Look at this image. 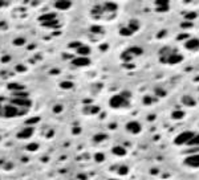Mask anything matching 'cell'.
Listing matches in <instances>:
<instances>
[{
	"label": "cell",
	"mask_w": 199,
	"mask_h": 180,
	"mask_svg": "<svg viewBox=\"0 0 199 180\" xmlns=\"http://www.w3.org/2000/svg\"><path fill=\"white\" fill-rule=\"evenodd\" d=\"M109 105H110L112 109H124V107H129L130 102H129V99L124 98L121 94H115L109 99Z\"/></svg>",
	"instance_id": "obj_1"
},
{
	"label": "cell",
	"mask_w": 199,
	"mask_h": 180,
	"mask_svg": "<svg viewBox=\"0 0 199 180\" xmlns=\"http://www.w3.org/2000/svg\"><path fill=\"white\" fill-rule=\"evenodd\" d=\"M4 115L7 118H13V116H17V115H21V114H25V109H19L17 106L15 105H8L5 106L4 109Z\"/></svg>",
	"instance_id": "obj_2"
},
{
	"label": "cell",
	"mask_w": 199,
	"mask_h": 180,
	"mask_svg": "<svg viewBox=\"0 0 199 180\" xmlns=\"http://www.w3.org/2000/svg\"><path fill=\"white\" fill-rule=\"evenodd\" d=\"M159 61H161L162 64L177 65V64H179V62L183 61V56L179 54V53H172V54H170L169 57H161L159 58Z\"/></svg>",
	"instance_id": "obj_3"
},
{
	"label": "cell",
	"mask_w": 199,
	"mask_h": 180,
	"mask_svg": "<svg viewBox=\"0 0 199 180\" xmlns=\"http://www.w3.org/2000/svg\"><path fill=\"white\" fill-rule=\"evenodd\" d=\"M195 135V132H192V131H183V132H181L177 138L174 139V143L177 146H182V144H187L188 141L192 138V136Z\"/></svg>",
	"instance_id": "obj_4"
},
{
	"label": "cell",
	"mask_w": 199,
	"mask_h": 180,
	"mask_svg": "<svg viewBox=\"0 0 199 180\" xmlns=\"http://www.w3.org/2000/svg\"><path fill=\"white\" fill-rule=\"evenodd\" d=\"M126 130H128L130 134H139L141 132V130H142V126H141V123H139L138 121H130V122H128L126 123Z\"/></svg>",
	"instance_id": "obj_5"
},
{
	"label": "cell",
	"mask_w": 199,
	"mask_h": 180,
	"mask_svg": "<svg viewBox=\"0 0 199 180\" xmlns=\"http://www.w3.org/2000/svg\"><path fill=\"white\" fill-rule=\"evenodd\" d=\"M185 164L191 168H199V154L191 155L185 159Z\"/></svg>",
	"instance_id": "obj_6"
},
{
	"label": "cell",
	"mask_w": 199,
	"mask_h": 180,
	"mask_svg": "<svg viewBox=\"0 0 199 180\" xmlns=\"http://www.w3.org/2000/svg\"><path fill=\"white\" fill-rule=\"evenodd\" d=\"M185 48L187 51H198L199 49V39H188L185 42Z\"/></svg>",
	"instance_id": "obj_7"
},
{
	"label": "cell",
	"mask_w": 199,
	"mask_h": 180,
	"mask_svg": "<svg viewBox=\"0 0 199 180\" xmlns=\"http://www.w3.org/2000/svg\"><path fill=\"white\" fill-rule=\"evenodd\" d=\"M72 65L74 66H88L90 65V60H89L88 57H76L72 60Z\"/></svg>",
	"instance_id": "obj_8"
},
{
	"label": "cell",
	"mask_w": 199,
	"mask_h": 180,
	"mask_svg": "<svg viewBox=\"0 0 199 180\" xmlns=\"http://www.w3.org/2000/svg\"><path fill=\"white\" fill-rule=\"evenodd\" d=\"M33 134V129L32 127H25L24 130H21V131L17 134V138L19 139H28L29 136H32Z\"/></svg>",
	"instance_id": "obj_9"
},
{
	"label": "cell",
	"mask_w": 199,
	"mask_h": 180,
	"mask_svg": "<svg viewBox=\"0 0 199 180\" xmlns=\"http://www.w3.org/2000/svg\"><path fill=\"white\" fill-rule=\"evenodd\" d=\"M182 103H183L185 106H188V107H194V106L197 105V101L190 95H183L182 97Z\"/></svg>",
	"instance_id": "obj_10"
},
{
	"label": "cell",
	"mask_w": 199,
	"mask_h": 180,
	"mask_svg": "<svg viewBox=\"0 0 199 180\" xmlns=\"http://www.w3.org/2000/svg\"><path fill=\"white\" fill-rule=\"evenodd\" d=\"M55 7L57 9H61V11H65V9H69L72 7V3L71 2H65V0H62V2H56L55 3Z\"/></svg>",
	"instance_id": "obj_11"
},
{
	"label": "cell",
	"mask_w": 199,
	"mask_h": 180,
	"mask_svg": "<svg viewBox=\"0 0 199 180\" xmlns=\"http://www.w3.org/2000/svg\"><path fill=\"white\" fill-rule=\"evenodd\" d=\"M77 53L80 54V57H88L89 53H90V48L88 45H81L77 49Z\"/></svg>",
	"instance_id": "obj_12"
},
{
	"label": "cell",
	"mask_w": 199,
	"mask_h": 180,
	"mask_svg": "<svg viewBox=\"0 0 199 180\" xmlns=\"http://www.w3.org/2000/svg\"><path fill=\"white\" fill-rule=\"evenodd\" d=\"M126 51L130 53L133 57H134V56H141L142 53H144V49H142L141 46H130V48H128Z\"/></svg>",
	"instance_id": "obj_13"
},
{
	"label": "cell",
	"mask_w": 199,
	"mask_h": 180,
	"mask_svg": "<svg viewBox=\"0 0 199 180\" xmlns=\"http://www.w3.org/2000/svg\"><path fill=\"white\" fill-rule=\"evenodd\" d=\"M113 154L117 155V156H125L128 154V151H126L125 147H122V146H115V147H113Z\"/></svg>",
	"instance_id": "obj_14"
},
{
	"label": "cell",
	"mask_w": 199,
	"mask_h": 180,
	"mask_svg": "<svg viewBox=\"0 0 199 180\" xmlns=\"http://www.w3.org/2000/svg\"><path fill=\"white\" fill-rule=\"evenodd\" d=\"M102 7H104V11H106V12H115L118 8L115 3H105Z\"/></svg>",
	"instance_id": "obj_15"
},
{
	"label": "cell",
	"mask_w": 199,
	"mask_h": 180,
	"mask_svg": "<svg viewBox=\"0 0 199 180\" xmlns=\"http://www.w3.org/2000/svg\"><path fill=\"white\" fill-rule=\"evenodd\" d=\"M172 53H175L174 51H172V48H170V46H165V48L161 49L159 56H161V57H169V56L172 54Z\"/></svg>",
	"instance_id": "obj_16"
},
{
	"label": "cell",
	"mask_w": 199,
	"mask_h": 180,
	"mask_svg": "<svg viewBox=\"0 0 199 180\" xmlns=\"http://www.w3.org/2000/svg\"><path fill=\"white\" fill-rule=\"evenodd\" d=\"M128 28L130 29V31H131L133 33H134L135 31H138V29H139V21H138V20H134V19L130 20V21H129Z\"/></svg>",
	"instance_id": "obj_17"
},
{
	"label": "cell",
	"mask_w": 199,
	"mask_h": 180,
	"mask_svg": "<svg viewBox=\"0 0 199 180\" xmlns=\"http://www.w3.org/2000/svg\"><path fill=\"white\" fill-rule=\"evenodd\" d=\"M52 20H56V13H46V15L40 16V21L43 23H48L52 21Z\"/></svg>",
	"instance_id": "obj_18"
},
{
	"label": "cell",
	"mask_w": 199,
	"mask_h": 180,
	"mask_svg": "<svg viewBox=\"0 0 199 180\" xmlns=\"http://www.w3.org/2000/svg\"><path fill=\"white\" fill-rule=\"evenodd\" d=\"M171 118L175 119V121L183 119L185 118V111H182V110H174V111L171 113Z\"/></svg>",
	"instance_id": "obj_19"
},
{
	"label": "cell",
	"mask_w": 199,
	"mask_h": 180,
	"mask_svg": "<svg viewBox=\"0 0 199 180\" xmlns=\"http://www.w3.org/2000/svg\"><path fill=\"white\" fill-rule=\"evenodd\" d=\"M154 93H155V95H157V98H163V97H166V94H167V92L162 88H155Z\"/></svg>",
	"instance_id": "obj_20"
},
{
	"label": "cell",
	"mask_w": 199,
	"mask_h": 180,
	"mask_svg": "<svg viewBox=\"0 0 199 180\" xmlns=\"http://www.w3.org/2000/svg\"><path fill=\"white\" fill-rule=\"evenodd\" d=\"M119 35H121V36H125V37H129V36L133 35V32L128 28V26H122V28L119 29Z\"/></svg>",
	"instance_id": "obj_21"
},
{
	"label": "cell",
	"mask_w": 199,
	"mask_h": 180,
	"mask_svg": "<svg viewBox=\"0 0 199 180\" xmlns=\"http://www.w3.org/2000/svg\"><path fill=\"white\" fill-rule=\"evenodd\" d=\"M187 146H199V134H195L192 138L188 141Z\"/></svg>",
	"instance_id": "obj_22"
},
{
	"label": "cell",
	"mask_w": 199,
	"mask_h": 180,
	"mask_svg": "<svg viewBox=\"0 0 199 180\" xmlns=\"http://www.w3.org/2000/svg\"><path fill=\"white\" fill-rule=\"evenodd\" d=\"M155 101H158V98H154V97H150V95L144 97V105H151Z\"/></svg>",
	"instance_id": "obj_23"
},
{
	"label": "cell",
	"mask_w": 199,
	"mask_h": 180,
	"mask_svg": "<svg viewBox=\"0 0 199 180\" xmlns=\"http://www.w3.org/2000/svg\"><path fill=\"white\" fill-rule=\"evenodd\" d=\"M121 58H122V61H125V62H129V61H131L133 60V56L129 53L128 51H125L124 53L121 54Z\"/></svg>",
	"instance_id": "obj_24"
},
{
	"label": "cell",
	"mask_w": 199,
	"mask_h": 180,
	"mask_svg": "<svg viewBox=\"0 0 199 180\" xmlns=\"http://www.w3.org/2000/svg\"><path fill=\"white\" fill-rule=\"evenodd\" d=\"M128 172H129V167H128V166H121V167L118 168V175L119 176L128 175Z\"/></svg>",
	"instance_id": "obj_25"
},
{
	"label": "cell",
	"mask_w": 199,
	"mask_h": 180,
	"mask_svg": "<svg viewBox=\"0 0 199 180\" xmlns=\"http://www.w3.org/2000/svg\"><path fill=\"white\" fill-rule=\"evenodd\" d=\"M60 86H61L64 90H68V89H72L73 88V82H69V81H62L61 84H60Z\"/></svg>",
	"instance_id": "obj_26"
},
{
	"label": "cell",
	"mask_w": 199,
	"mask_h": 180,
	"mask_svg": "<svg viewBox=\"0 0 199 180\" xmlns=\"http://www.w3.org/2000/svg\"><path fill=\"white\" fill-rule=\"evenodd\" d=\"M169 0H155V5H157V8L158 7H169Z\"/></svg>",
	"instance_id": "obj_27"
},
{
	"label": "cell",
	"mask_w": 199,
	"mask_h": 180,
	"mask_svg": "<svg viewBox=\"0 0 199 180\" xmlns=\"http://www.w3.org/2000/svg\"><path fill=\"white\" fill-rule=\"evenodd\" d=\"M94 160L97 162V163H101V162H104V160H105V155L102 154V152H97V154L94 155Z\"/></svg>",
	"instance_id": "obj_28"
},
{
	"label": "cell",
	"mask_w": 199,
	"mask_h": 180,
	"mask_svg": "<svg viewBox=\"0 0 199 180\" xmlns=\"http://www.w3.org/2000/svg\"><path fill=\"white\" fill-rule=\"evenodd\" d=\"M43 25L46 26V28H56L57 26V20H52V21H48V23H43Z\"/></svg>",
	"instance_id": "obj_29"
},
{
	"label": "cell",
	"mask_w": 199,
	"mask_h": 180,
	"mask_svg": "<svg viewBox=\"0 0 199 180\" xmlns=\"http://www.w3.org/2000/svg\"><path fill=\"white\" fill-rule=\"evenodd\" d=\"M181 28L190 29V28H192V23L191 21H183V23H181Z\"/></svg>",
	"instance_id": "obj_30"
},
{
	"label": "cell",
	"mask_w": 199,
	"mask_h": 180,
	"mask_svg": "<svg viewBox=\"0 0 199 180\" xmlns=\"http://www.w3.org/2000/svg\"><path fill=\"white\" fill-rule=\"evenodd\" d=\"M106 139V135L105 134H97L94 135V142H101V141H105Z\"/></svg>",
	"instance_id": "obj_31"
},
{
	"label": "cell",
	"mask_w": 199,
	"mask_h": 180,
	"mask_svg": "<svg viewBox=\"0 0 199 180\" xmlns=\"http://www.w3.org/2000/svg\"><path fill=\"white\" fill-rule=\"evenodd\" d=\"M185 17H186L187 21H188V20H194L195 17H197V13H195V12H188V13H186Z\"/></svg>",
	"instance_id": "obj_32"
},
{
	"label": "cell",
	"mask_w": 199,
	"mask_h": 180,
	"mask_svg": "<svg viewBox=\"0 0 199 180\" xmlns=\"http://www.w3.org/2000/svg\"><path fill=\"white\" fill-rule=\"evenodd\" d=\"M82 44L81 42H78V41H76V42H71V44H69V48H76V49H78L80 46H81Z\"/></svg>",
	"instance_id": "obj_33"
},
{
	"label": "cell",
	"mask_w": 199,
	"mask_h": 180,
	"mask_svg": "<svg viewBox=\"0 0 199 180\" xmlns=\"http://www.w3.org/2000/svg\"><path fill=\"white\" fill-rule=\"evenodd\" d=\"M62 111V106L61 105H56L55 107H53V113H56V114H58V113Z\"/></svg>",
	"instance_id": "obj_34"
},
{
	"label": "cell",
	"mask_w": 199,
	"mask_h": 180,
	"mask_svg": "<svg viewBox=\"0 0 199 180\" xmlns=\"http://www.w3.org/2000/svg\"><path fill=\"white\" fill-rule=\"evenodd\" d=\"M89 110H90V111H89L90 114H97V113L100 111V107H98V106H92Z\"/></svg>",
	"instance_id": "obj_35"
},
{
	"label": "cell",
	"mask_w": 199,
	"mask_h": 180,
	"mask_svg": "<svg viewBox=\"0 0 199 180\" xmlns=\"http://www.w3.org/2000/svg\"><path fill=\"white\" fill-rule=\"evenodd\" d=\"M37 121H40V118H39V116H35V118L28 119V121H27V123H28V125H33V123H36Z\"/></svg>",
	"instance_id": "obj_36"
},
{
	"label": "cell",
	"mask_w": 199,
	"mask_h": 180,
	"mask_svg": "<svg viewBox=\"0 0 199 180\" xmlns=\"http://www.w3.org/2000/svg\"><path fill=\"white\" fill-rule=\"evenodd\" d=\"M24 42H25L24 39H16L15 41H13V44H15V45H23Z\"/></svg>",
	"instance_id": "obj_37"
},
{
	"label": "cell",
	"mask_w": 199,
	"mask_h": 180,
	"mask_svg": "<svg viewBox=\"0 0 199 180\" xmlns=\"http://www.w3.org/2000/svg\"><path fill=\"white\" fill-rule=\"evenodd\" d=\"M190 36L187 35V33H181V35H178V37H177V40H185V39H188Z\"/></svg>",
	"instance_id": "obj_38"
},
{
	"label": "cell",
	"mask_w": 199,
	"mask_h": 180,
	"mask_svg": "<svg viewBox=\"0 0 199 180\" xmlns=\"http://www.w3.org/2000/svg\"><path fill=\"white\" fill-rule=\"evenodd\" d=\"M8 88H9V89H16L15 92H17L19 89H21V85H19V84H12V85H9Z\"/></svg>",
	"instance_id": "obj_39"
},
{
	"label": "cell",
	"mask_w": 199,
	"mask_h": 180,
	"mask_svg": "<svg viewBox=\"0 0 199 180\" xmlns=\"http://www.w3.org/2000/svg\"><path fill=\"white\" fill-rule=\"evenodd\" d=\"M92 32H94V33H100V32H102V29L100 28L98 25H94V26H92Z\"/></svg>",
	"instance_id": "obj_40"
},
{
	"label": "cell",
	"mask_w": 199,
	"mask_h": 180,
	"mask_svg": "<svg viewBox=\"0 0 199 180\" xmlns=\"http://www.w3.org/2000/svg\"><path fill=\"white\" fill-rule=\"evenodd\" d=\"M121 95L124 97V98H126V99H129V98H130V93H129L128 90H124V92L121 93Z\"/></svg>",
	"instance_id": "obj_41"
},
{
	"label": "cell",
	"mask_w": 199,
	"mask_h": 180,
	"mask_svg": "<svg viewBox=\"0 0 199 180\" xmlns=\"http://www.w3.org/2000/svg\"><path fill=\"white\" fill-rule=\"evenodd\" d=\"M169 11V7H158L157 12H167Z\"/></svg>",
	"instance_id": "obj_42"
},
{
	"label": "cell",
	"mask_w": 199,
	"mask_h": 180,
	"mask_svg": "<svg viewBox=\"0 0 199 180\" xmlns=\"http://www.w3.org/2000/svg\"><path fill=\"white\" fill-rule=\"evenodd\" d=\"M27 148H28L29 151H35V150H37V148H39V146H37V144H29Z\"/></svg>",
	"instance_id": "obj_43"
},
{
	"label": "cell",
	"mask_w": 199,
	"mask_h": 180,
	"mask_svg": "<svg viewBox=\"0 0 199 180\" xmlns=\"http://www.w3.org/2000/svg\"><path fill=\"white\" fill-rule=\"evenodd\" d=\"M166 33H167V31H162V32H159L158 35H157V37H158V39H163V36L166 35Z\"/></svg>",
	"instance_id": "obj_44"
},
{
	"label": "cell",
	"mask_w": 199,
	"mask_h": 180,
	"mask_svg": "<svg viewBox=\"0 0 199 180\" xmlns=\"http://www.w3.org/2000/svg\"><path fill=\"white\" fill-rule=\"evenodd\" d=\"M106 49H108V45H101V51H106Z\"/></svg>",
	"instance_id": "obj_45"
},
{
	"label": "cell",
	"mask_w": 199,
	"mask_h": 180,
	"mask_svg": "<svg viewBox=\"0 0 199 180\" xmlns=\"http://www.w3.org/2000/svg\"><path fill=\"white\" fill-rule=\"evenodd\" d=\"M73 131H74V134H78V132H80V129H74Z\"/></svg>",
	"instance_id": "obj_46"
},
{
	"label": "cell",
	"mask_w": 199,
	"mask_h": 180,
	"mask_svg": "<svg viewBox=\"0 0 199 180\" xmlns=\"http://www.w3.org/2000/svg\"><path fill=\"white\" fill-rule=\"evenodd\" d=\"M109 180H117V179H109Z\"/></svg>",
	"instance_id": "obj_47"
}]
</instances>
